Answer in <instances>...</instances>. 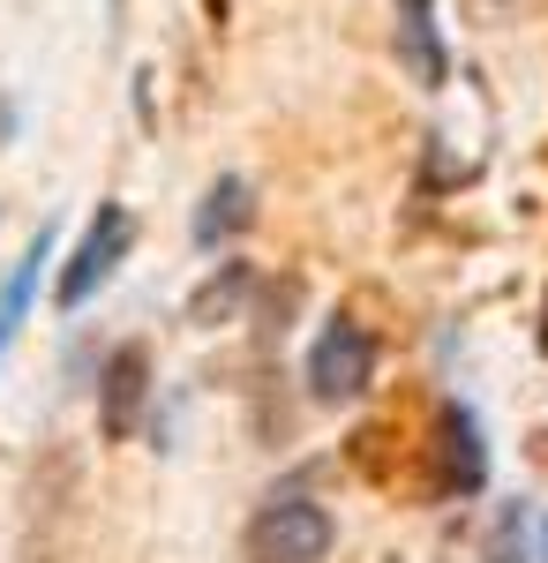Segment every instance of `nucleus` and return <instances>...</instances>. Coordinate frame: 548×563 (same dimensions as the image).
Masks as SVG:
<instances>
[{"label":"nucleus","mask_w":548,"mask_h":563,"mask_svg":"<svg viewBox=\"0 0 548 563\" xmlns=\"http://www.w3.org/2000/svg\"><path fill=\"white\" fill-rule=\"evenodd\" d=\"M331 541H338V519L300 488H271L241 519V563H324Z\"/></svg>","instance_id":"f257e3e1"},{"label":"nucleus","mask_w":548,"mask_h":563,"mask_svg":"<svg viewBox=\"0 0 548 563\" xmlns=\"http://www.w3.org/2000/svg\"><path fill=\"white\" fill-rule=\"evenodd\" d=\"M376 331L353 316V308H338V316H324V331L308 339V361H300V384H308V398L316 406H353L361 390L376 384Z\"/></svg>","instance_id":"f03ea898"},{"label":"nucleus","mask_w":548,"mask_h":563,"mask_svg":"<svg viewBox=\"0 0 548 563\" xmlns=\"http://www.w3.org/2000/svg\"><path fill=\"white\" fill-rule=\"evenodd\" d=\"M436 504H465L489 488V429L465 398H436L428 413V481H421Z\"/></svg>","instance_id":"7ed1b4c3"},{"label":"nucleus","mask_w":548,"mask_h":563,"mask_svg":"<svg viewBox=\"0 0 548 563\" xmlns=\"http://www.w3.org/2000/svg\"><path fill=\"white\" fill-rule=\"evenodd\" d=\"M128 249H135V211H128V203H98L90 225H84V241L68 249L61 278H53V308H68V316L90 308V294L128 263Z\"/></svg>","instance_id":"20e7f679"},{"label":"nucleus","mask_w":548,"mask_h":563,"mask_svg":"<svg viewBox=\"0 0 548 563\" xmlns=\"http://www.w3.org/2000/svg\"><path fill=\"white\" fill-rule=\"evenodd\" d=\"M151 376H158V361H151L143 339H121V346L106 353V368H98V429H106V443H128V435L143 429Z\"/></svg>","instance_id":"39448f33"},{"label":"nucleus","mask_w":548,"mask_h":563,"mask_svg":"<svg viewBox=\"0 0 548 563\" xmlns=\"http://www.w3.org/2000/svg\"><path fill=\"white\" fill-rule=\"evenodd\" d=\"M398 60L421 90H443L451 53H443V31H436V0H398Z\"/></svg>","instance_id":"423d86ee"},{"label":"nucleus","mask_w":548,"mask_h":563,"mask_svg":"<svg viewBox=\"0 0 548 563\" xmlns=\"http://www.w3.org/2000/svg\"><path fill=\"white\" fill-rule=\"evenodd\" d=\"M45 256H53V225H39V233H31V249H23L15 263H0V361H8V346H15V331H23L31 301H39Z\"/></svg>","instance_id":"0eeeda50"},{"label":"nucleus","mask_w":548,"mask_h":563,"mask_svg":"<svg viewBox=\"0 0 548 563\" xmlns=\"http://www.w3.org/2000/svg\"><path fill=\"white\" fill-rule=\"evenodd\" d=\"M249 294H255V263H211V278L188 294V308H180V323L188 331H218V323H233L241 308H249Z\"/></svg>","instance_id":"6e6552de"},{"label":"nucleus","mask_w":548,"mask_h":563,"mask_svg":"<svg viewBox=\"0 0 548 563\" xmlns=\"http://www.w3.org/2000/svg\"><path fill=\"white\" fill-rule=\"evenodd\" d=\"M249 218H255V188L241 174H218L196 203V249H226L233 233H249Z\"/></svg>","instance_id":"1a4fd4ad"},{"label":"nucleus","mask_w":548,"mask_h":563,"mask_svg":"<svg viewBox=\"0 0 548 563\" xmlns=\"http://www.w3.org/2000/svg\"><path fill=\"white\" fill-rule=\"evenodd\" d=\"M534 563H548V519H541V549H534Z\"/></svg>","instance_id":"9d476101"}]
</instances>
